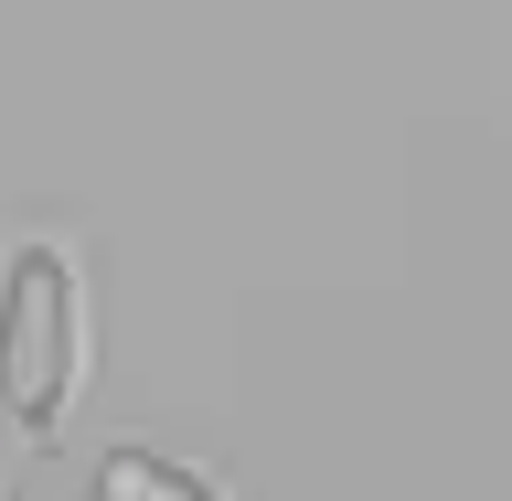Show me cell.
I'll return each instance as SVG.
<instances>
[{
  "instance_id": "6da1fadb",
  "label": "cell",
  "mask_w": 512,
  "mask_h": 501,
  "mask_svg": "<svg viewBox=\"0 0 512 501\" xmlns=\"http://www.w3.org/2000/svg\"><path fill=\"white\" fill-rule=\"evenodd\" d=\"M96 331H86V267L54 235L0 246V416L11 438H54L86 395Z\"/></svg>"
},
{
  "instance_id": "3957f363",
  "label": "cell",
  "mask_w": 512,
  "mask_h": 501,
  "mask_svg": "<svg viewBox=\"0 0 512 501\" xmlns=\"http://www.w3.org/2000/svg\"><path fill=\"white\" fill-rule=\"evenodd\" d=\"M11 448H22V438H11V416H0V470H11Z\"/></svg>"
},
{
  "instance_id": "7a4b0ae2",
  "label": "cell",
  "mask_w": 512,
  "mask_h": 501,
  "mask_svg": "<svg viewBox=\"0 0 512 501\" xmlns=\"http://www.w3.org/2000/svg\"><path fill=\"white\" fill-rule=\"evenodd\" d=\"M96 501H235V480H224L214 459H182V448L128 438V448L96 459Z\"/></svg>"
}]
</instances>
